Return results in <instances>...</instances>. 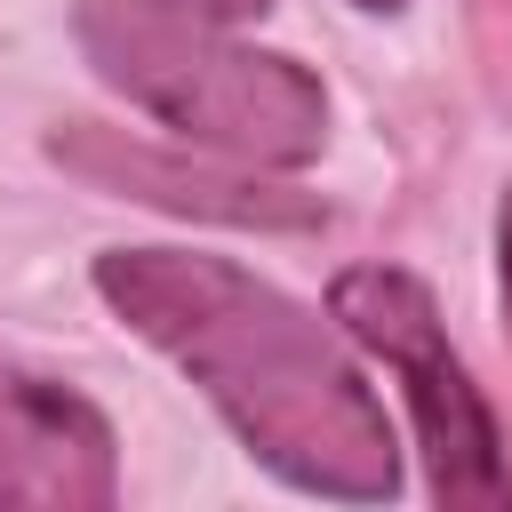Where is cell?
Instances as JSON below:
<instances>
[{
	"instance_id": "cell-1",
	"label": "cell",
	"mask_w": 512,
	"mask_h": 512,
	"mask_svg": "<svg viewBox=\"0 0 512 512\" xmlns=\"http://www.w3.org/2000/svg\"><path fill=\"white\" fill-rule=\"evenodd\" d=\"M96 288L152 352H168L216 400V416L248 440L264 472L336 504L400 496L384 400L320 312L240 272L232 256L192 248H104Z\"/></svg>"
},
{
	"instance_id": "cell-2",
	"label": "cell",
	"mask_w": 512,
	"mask_h": 512,
	"mask_svg": "<svg viewBox=\"0 0 512 512\" xmlns=\"http://www.w3.org/2000/svg\"><path fill=\"white\" fill-rule=\"evenodd\" d=\"M80 56L160 128L248 168H304L328 144V96L296 56L240 48L176 0H80Z\"/></svg>"
},
{
	"instance_id": "cell-3",
	"label": "cell",
	"mask_w": 512,
	"mask_h": 512,
	"mask_svg": "<svg viewBox=\"0 0 512 512\" xmlns=\"http://www.w3.org/2000/svg\"><path fill=\"white\" fill-rule=\"evenodd\" d=\"M328 320L400 376V400H408L416 440L432 456L440 504H504L512 496L504 432H496L472 368L456 360L432 288L416 272H400V264H352V272L328 280Z\"/></svg>"
},
{
	"instance_id": "cell-4",
	"label": "cell",
	"mask_w": 512,
	"mask_h": 512,
	"mask_svg": "<svg viewBox=\"0 0 512 512\" xmlns=\"http://www.w3.org/2000/svg\"><path fill=\"white\" fill-rule=\"evenodd\" d=\"M120 456L112 424L56 376L0 368V504H112Z\"/></svg>"
},
{
	"instance_id": "cell-5",
	"label": "cell",
	"mask_w": 512,
	"mask_h": 512,
	"mask_svg": "<svg viewBox=\"0 0 512 512\" xmlns=\"http://www.w3.org/2000/svg\"><path fill=\"white\" fill-rule=\"evenodd\" d=\"M56 160H72L80 176H104V184H128L136 200H160V208H184V216H224V224H312V200H264L232 176H200V168H176L160 152H120L104 136H56Z\"/></svg>"
},
{
	"instance_id": "cell-6",
	"label": "cell",
	"mask_w": 512,
	"mask_h": 512,
	"mask_svg": "<svg viewBox=\"0 0 512 512\" xmlns=\"http://www.w3.org/2000/svg\"><path fill=\"white\" fill-rule=\"evenodd\" d=\"M176 8H192V16H208V24H224V32H232V24H248V16H264L272 0H176Z\"/></svg>"
},
{
	"instance_id": "cell-7",
	"label": "cell",
	"mask_w": 512,
	"mask_h": 512,
	"mask_svg": "<svg viewBox=\"0 0 512 512\" xmlns=\"http://www.w3.org/2000/svg\"><path fill=\"white\" fill-rule=\"evenodd\" d=\"M496 264H504V328H512V192L496 208Z\"/></svg>"
},
{
	"instance_id": "cell-8",
	"label": "cell",
	"mask_w": 512,
	"mask_h": 512,
	"mask_svg": "<svg viewBox=\"0 0 512 512\" xmlns=\"http://www.w3.org/2000/svg\"><path fill=\"white\" fill-rule=\"evenodd\" d=\"M352 8H376V16H392V8H408V0H352Z\"/></svg>"
}]
</instances>
